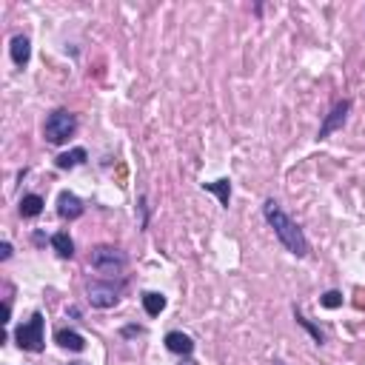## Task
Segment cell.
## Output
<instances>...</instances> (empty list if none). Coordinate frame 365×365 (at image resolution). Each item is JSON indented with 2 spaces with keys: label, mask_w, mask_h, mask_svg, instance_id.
Segmentation results:
<instances>
[{
  "label": "cell",
  "mask_w": 365,
  "mask_h": 365,
  "mask_svg": "<svg viewBox=\"0 0 365 365\" xmlns=\"http://www.w3.org/2000/svg\"><path fill=\"white\" fill-rule=\"evenodd\" d=\"M86 214V206H83V200L74 194V192H60L58 194V217L60 220H80Z\"/></svg>",
  "instance_id": "7"
},
{
  "label": "cell",
  "mask_w": 365,
  "mask_h": 365,
  "mask_svg": "<svg viewBox=\"0 0 365 365\" xmlns=\"http://www.w3.org/2000/svg\"><path fill=\"white\" fill-rule=\"evenodd\" d=\"M294 323H297L300 328H305V331L311 334V340H314L317 345H326V334H323V331H319V326H314V323H311V319H305V317H303V311H300L297 305H294Z\"/></svg>",
  "instance_id": "16"
},
{
  "label": "cell",
  "mask_w": 365,
  "mask_h": 365,
  "mask_svg": "<svg viewBox=\"0 0 365 365\" xmlns=\"http://www.w3.org/2000/svg\"><path fill=\"white\" fill-rule=\"evenodd\" d=\"M348 112H351V100H337V103L331 106V112L326 114L323 126H319L317 140H328L334 131H340V128L345 126V120H348Z\"/></svg>",
  "instance_id": "6"
},
{
  "label": "cell",
  "mask_w": 365,
  "mask_h": 365,
  "mask_svg": "<svg viewBox=\"0 0 365 365\" xmlns=\"http://www.w3.org/2000/svg\"><path fill=\"white\" fill-rule=\"evenodd\" d=\"M43 323H46V317L43 311H34L26 323H20L15 328V343L20 351H32V354H40L46 348V334H43Z\"/></svg>",
  "instance_id": "4"
},
{
  "label": "cell",
  "mask_w": 365,
  "mask_h": 365,
  "mask_svg": "<svg viewBox=\"0 0 365 365\" xmlns=\"http://www.w3.org/2000/svg\"><path fill=\"white\" fill-rule=\"evenodd\" d=\"M69 365H88V362H69Z\"/></svg>",
  "instance_id": "22"
},
{
  "label": "cell",
  "mask_w": 365,
  "mask_h": 365,
  "mask_svg": "<svg viewBox=\"0 0 365 365\" xmlns=\"http://www.w3.org/2000/svg\"><path fill=\"white\" fill-rule=\"evenodd\" d=\"M180 365H197V362H194L192 357H182V359H180Z\"/></svg>",
  "instance_id": "20"
},
{
  "label": "cell",
  "mask_w": 365,
  "mask_h": 365,
  "mask_svg": "<svg viewBox=\"0 0 365 365\" xmlns=\"http://www.w3.org/2000/svg\"><path fill=\"white\" fill-rule=\"evenodd\" d=\"M86 294H88V303L95 308H114L120 303V294H123V280H88L86 283Z\"/></svg>",
  "instance_id": "5"
},
{
  "label": "cell",
  "mask_w": 365,
  "mask_h": 365,
  "mask_svg": "<svg viewBox=\"0 0 365 365\" xmlns=\"http://www.w3.org/2000/svg\"><path fill=\"white\" fill-rule=\"evenodd\" d=\"M43 206H46V200L40 194H23L20 203H18V211H20V217L32 220V217H37L43 211Z\"/></svg>",
  "instance_id": "14"
},
{
  "label": "cell",
  "mask_w": 365,
  "mask_h": 365,
  "mask_svg": "<svg viewBox=\"0 0 365 365\" xmlns=\"http://www.w3.org/2000/svg\"><path fill=\"white\" fill-rule=\"evenodd\" d=\"M77 131V114L69 109H55L43 123V137L49 146H63L69 143Z\"/></svg>",
  "instance_id": "3"
},
{
  "label": "cell",
  "mask_w": 365,
  "mask_h": 365,
  "mask_svg": "<svg viewBox=\"0 0 365 365\" xmlns=\"http://www.w3.org/2000/svg\"><path fill=\"white\" fill-rule=\"evenodd\" d=\"M166 305H168V300H166L163 294H157V291H146V294H143V311H146L149 317H160V314L166 311Z\"/></svg>",
  "instance_id": "15"
},
{
  "label": "cell",
  "mask_w": 365,
  "mask_h": 365,
  "mask_svg": "<svg viewBox=\"0 0 365 365\" xmlns=\"http://www.w3.org/2000/svg\"><path fill=\"white\" fill-rule=\"evenodd\" d=\"M263 217H265V223L271 225V232H274V237L280 240V246L291 254V257H297V260H303V257H308L311 254V246H308V237H305V232L303 228L283 211V206L277 203V200H265L263 203Z\"/></svg>",
  "instance_id": "1"
},
{
  "label": "cell",
  "mask_w": 365,
  "mask_h": 365,
  "mask_svg": "<svg viewBox=\"0 0 365 365\" xmlns=\"http://www.w3.org/2000/svg\"><path fill=\"white\" fill-rule=\"evenodd\" d=\"M319 305H323V308H340L343 305V294L340 291H326L323 297H319Z\"/></svg>",
  "instance_id": "17"
},
{
  "label": "cell",
  "mask_w": 365,
  "mask_h": 365,
  "mask_svg": "<svg viewBox=\"0 0 365 365\" xmlns=\"http://www.w3.org/2000/svg\"><path fill=\"white\" fill-rule=\"evenodd\" d=\"M49 246L55 248V254H58L60 260H72V257H74V240L69 237V232H55V234L49 237Z\"/></svg>",
  "instance_id": "13"
},
{
  "label": "cell",
  "mask_w": 365,
  "mask_h": 365,
  "mask_svg": "<svg viewBox=\"0 0 365 365\" xmlns=\"http://www.w3.org/2000/svg\"><path fill=\"white\" fill-rule=\"evenodd\" d=\"M163 343H166V348H168L171 354H177V357H192V354H194V340H192L189 334H182V331H168Z\"/></svg>",
  "instance_id": "9"
},
{
  "label": "cell",
  "mask_w": 365,
  "mask_h": 365,
  "mask_svg": "<svg viewBox=\"0 0 365 365\" xmlns=\"http://www.w3.org/2000/svg\"><path fill=\"white\" fill-rule=\"evenodd\" d=\"M55 343L60 348H66V351H74V354L86 351V337L80 331H74V328H58L55 331Z\"/></svg>",
  "instance_id": "10"
},
{
  "label": "cell",
  "mask_w": 365,
  "mask_h": 365,
  "mask_svg": "<svg viewBox=\"0 0 365 365\" xmlns=\"http://www.w3.org/2000/svg\"><path fill=\"white\" fill-rule=\"evenodd\" d=\"M86 160H88V152H86V149H80V146H74V149H69V152L58 154V157H55V166H58L60 171H72V168L83 166Z\"/></svg>",
  "instance_id": "11"
},
{
  "label": "cell",
  "mask_w": 365,
  "mask_h": 365,
  "mask_svg": "<svg viewBox=\"0 0 365 365\" xmlns=\"http://www.w3.org/2000/svg\"><path fill=\"white\" fill-rule=\"evenodd\" d=\"M120 334H123V340H131V337H140V334H143V328H140V326H126Z\"/></svg>",
  "instance_id": "19"
},
{
  "label": "cell",
  "mask_w": 365,
  "mask_h": 365,
  "mask_svg": "<svg viewBox=\"0 0 365 365\" xmlns=\"http://www.w3.org/2000/svg\"><path fill=\"white\" fill-rule=\"evenodd\" d=\"M88 265H91V271H98L100 277L117 280L128 265V257H126V251H120L114 246H95L91 248V257H88Z\"/></svg>",
  "instance_id": "2"
},
{
  "label": "cell",
  "mask_w": 365,
  "mask_h": 365,
  "mask_svg": "<svg viewBox=\"0 0 365 365\" xmlns=\"http://www.w3.org/2000/svg\"><path fill=\"white\" fill-rule=\"evenodd\" d=\"M9 55H12V63L18 69H26L29 60H32V40L26 34H15L9 40Z\"/></svg>",
  "instance_id": "8"
},
{
  "label": "cell",
  "mask_w": 365,
  "mask_h": 365,
  "mask_svg": "<svg viewBox=\"0 0 365 365\" xmlns=\"http://www.w3.org/2000/svg\"><path fill=\"white\" fill-rule=\"evenodd\" d=\"M271 365H286V362L283 359H271Z\"/></svg>",
  "instance_id": "21"
},
{
  "label": "cell",
  "mask_w": 365,
  "mask_h": 365,
  "mask_svg": "<svg viewBox=\"0 0 365 365\" xmlns=\"http://www.w3.org/2000/svg\"><path fill=\"white\" fill-rule=\"evenodd\" d=\"M12 254H15V248H12V243L9 240H4V243H0V260H12Z\"/></svg>",
  "instance_id": "18"
},
{
  "label": "cell",
  "mask_w": 365,
  "mask_h": 365,
  "mask_svg": "<svg viewBox=\"0 0 365 365\" xmlns=\"http://www.w3.org/2000/svg\"><path fill=\"white\" fill-rule=\"evenodd\" d=\"M203 192L214 194L220 200V206L228 208V203H232V180L223 177V180H214V182H203Z\"/></svg>",
  "instance_id": "12"
}]
</instances>
